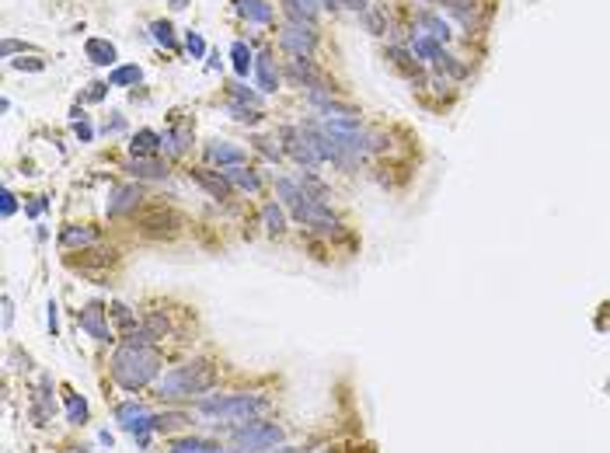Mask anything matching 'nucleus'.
<instances>
[{"label":"nucleus","mask_w":610,"mask_h":453,"mask_svg":"<svg viewBox=\"0 0 610 453\" xmlns=\"http://www.w3.org/2000/svg\"><path fill=\"white\" fill-rule=\"evenodd\" d=\"M161 373V352L154 345H119L112 356V380L122 391H143Z\"/></svg>","instance_id":"1"},{"label":"nucleus","mask_w":610,"mask_h":453,"mask_svg":"<svg viewBox=\"0 0 610 453\" xmlns=\"http://www.w3.org/2000/svg\"><path fill=\"white\" fill-rule=\"evenodd\" d=\"M213 384H217V366L210 359H192V363L171 370L168 377H161L154 394L171 405V401H182V398H203L206 391H213Z\"/></svg>","instance_id":"2"},{"label":"nucleus","mask_w":610,"mask_h":453,"mask_svg":"<svg viewBox=\"0 0 610 453\" xmlns=\"http://www.w3.org/2000/svg\"><path fill=\"white\" fill-rule=\"evenodd\" d=\"M196 408L203 415H213V419H245V422H255L273 405H269V398H259V394H206V398L196 401Z\"/></svg>","instance_id":"3"},{"label":"nucleus","mask_w":610,"mask_h":453,"mask_svg":"<svg viewBox=\"0 0 610 453\" xmlns=\"http://www.w3.org/2000/svg\"><path fill=\"white\" fill-rule=\"evenodd\" d=\"M231 440H234L241 450H273V447H279V443L286 440V433H283V426H276V422L255 419V422L238 426V429L231 433Z\"/></svg>","instance_id":"4"},{"label":"nucleus","mask_w":610,"mask_h":453,"mask_svg":"<svg viewBox=\"0 0 610 453\" xmlns=\"http://www.w3.org/2000/svg\"><path fill=\"white\" fill-rule=\"evenodd\" d=\"M293 220L304 226H314V230H321V233H338V220H335V213L328 210V203H317V199H310V196H304L300 199V206L293 210Z\"/></svg>","instance_id":"5"},{"label":"nucleus","mask_w":610,"mask_h":453,"mask_svg":"<svg viewBox=\"0 0 610 453\" xmlns=\"http://www.w3.org/2000/svg\"><path fill=\"white\" fill-rule=\"evenodd\" d=\"M279 45L290 49V52L300 56V59H310V52H314V45H317L314 24H304V21H290V24H283V31H279Z\"/></svg>","instance_id":"6"},{"label":"nucleus","mask_w":610,"mask_h":453,"mask_svg":"<svg viewBox=\"0 0 610 453\" xmlns=\"http://www.w3.org/2000/svg\"><path fill=\"white\" fill-rule=\"evenodd\" d=\"M283 154H290L300 168H317L321 164V154L314 150V143L307 140V133L304 129H293V126H286L283 133Z\"/></svg>","instance_id":"7"},{"label":"nucleus","mask_w":610,"mask_h":453,"mask_svg":"<svg viewBox=\"0 0 610 453\" xmlns=\"http://www.w3.org/2000/svg\"><path fill=\"white\" fill-rule=\"evenodd\" d=\"M80 328H84L94 342H101V345L115 342V335H112V328H108V307L98 303V300H91V303L80 310Z\"/></svg>","instance_id":"8"},{"label":"nucleus","mask_w":610,"mask_h":453,"mask_svg":"<svg viewBox=\"0 0 610 453\" xmlns=\"http://www.w3.org/2000/svg\"><path fill=\"white\" fill-rule=\"evenodd\" d=\"M115 422H119L126 433H133V436H143V433L154 429V415H150L143 405H136V401L115 405Z\"/></svg>","instance_id":"9"},{"label":"nucleus","mask_w":610,"mask_h":453,"mask_svg":"<svg viewBox=\"0 0 610 453\" xmlns=\"http://www.w3.org/2000/svg\"><path fill=\"white\" fill-rule=\"evenodd\" d=\"M203 154H206V161L210 164H220V168H234V164H245V150L238 147V143H231V140H210L206 147H203Z\"/></svg>","instance_id":"10"},{"label":"nucleus","mask_w":610,"mask_h":453,"mask_svg":"<svg viewBox=\"0 0 610 453\" xmlns=\"http://www.w3.org/2000/svg\"><path fill=\"white\" fill-rule=\"evenodd\" d=\"M189 178H192L199 189H206L213 199H231V182L224 178V171H213V168H192Z\"/></svg>","instance_id":"11"},{"label":"nucleus","mask_w":610,"mask_h":453,"mask_svg":"<svg viewBox=\"0 0 610 453\" xmlns=\"http://www.w3.org/2000/svg\"><path fill=\"white\" fill-rule=\"evenodd\" d=\"M140 226H143V233H147V237H168V233H175V226H178V220H175V213H171V210H164V206H157V210H150V213H143V220H140Z\"/></svg>","instance_id":"12"},{"label":"nucleus","mask_w":610,"mask_h":453,"mask_svg":"<svg viewBox=\"0 0 610 453\" xmlns=\"http://www.w3.org/2000/svg\"><path fill=\"white\" fill-rule=\"evenodd\" d=\"M140 199H143L140 185H119V189L112 192V199H108V217H122V213H133V210L140 206Z\"/></svg>","instance_id":"13"},{"label":"nucleus","mask_w":610,"mask_h":453,"mask_svg":"<svg viewBox=\"0 0 610 453\" xmlns=\"http://www.w3.org/2000/svg\"><path fill=\"white\" fill-rule=\"evenodd\" d=\"M450 10V17H457L464 28H481V3L478 0H450L443 3Z\"/></svg>","instance_id":"14"},{"label":"nucleus","mask_w":610,"mask_h":453,"mask_svg":"<svg viewBox=\"0 0 610 453\" xmlns=\"http://www.w3.org/2000/svg\"><path fill=\"white\" fill-rule=\"evenodd\" d=\"M415 28H419L422 35H433L436 42H450V24H446L440 14H433V10H419V14H415Z\"/></svg>","instance_id":"15"},{"label":"nucleus","mask_w":610,"mask_h":453,"mask_svg":"<svg viewBox=\"0 0 610 453\" xmlns=\"http://www.w3.org/2000/svg\"><path fill=\"white\" fill-rule=\"evenodd\" d=\"M126 175H133V178H168V164H161L157 157H129Z\"/></svg>","instance_id":"16"},{"label":"nucleus","mask_w":610,"mask_h":453,"mask_svg":"<svg viewBox=\"0 0 610 453\" xmlns=\"http://www.w3.org/2000/svg\"><path fill=\"white\" fill-rule=\"evenodd\" d=\"M220 171H224V178L231 182V189H241V192H259V189H262V178H259L252 168H245V164L220 168Z\"/></svg>","instance_id":"17"},{"label":"nucleus","mask_w":610,"mask_h":453,"mask_svg":"<svg viewBox=\"0 0 610 453\" xmlns=\"http://www.w3.org/2000/svg\"><path fill=\"white\" fill-rule=\"evenodd\" d=\"M168 453H231V450H224V447L213 443V440L182 436V440H171V443H168Z\"/></svg>","instance_id":"18"},{"label":"nucleus","mask_w":610,"mask_h":453,"mask_svg":"<svg viewBox=\"0 0 610 453\" xmlns=\"http://www.w3.org/2000/svg\"><path fill=\"white\" fill-rule=\"evenodd\" d=\"M255 70H259V87H262L266 94H276V91H279V70H276V63H273V52H262V56L255 59Z\"/></svg>","instance_id":"19"},{"label":"nucleus","mask_w":610,"mask_h":453,"mask_svg":"<svg viewBox=\"0 0 610 453\" xmlns=\"http://www.w3.org/2000/svg\"><path fill=\"white\" fill-rule=\"evenodd\" d=\"M234 10L252 24H269L273 21V7L266 0H234Z\"/></svg>","instance_id":"20"},{"label":"nucleus","mask_w":610,"mask_h":453,"mask_svg":"<svg viewBox=\"0 0 610 453\" xmlns=\"http://www.w3.org/2000/svg\"><path fill=\"white\" fill-rule=\"evenodd\" d=\"M84 56L94 63V66H112L115 63V45L108 38H87L84 42Z\"/></svg>","instance_id":"21"},{"label":"nucleus","mask_w":610,"mask_h":453,"mask_svg":"<svg viewBox=\"0 0 610 453\" xmlns=\"http://www.w3.org/2000/svg\"><path fill=\"white\" fill-rule=\"evenodd\" d=\"M157 150H161V133L154 129H140L129 143V157H157Z\"/></svg>","instance_id":"22"},{"label":"nucleus","mask_w":610,"mask_h":453,"mask_svg":"<svg viewBox=\"0 0 610 453\" xmlns=\"http://www.w3.org/2000/svg\"><path fill=\"white\" fill-rule=\"evenodd\" d=\"M59 240H63L66 247H87V244H94V240H98V230H94V226H87V224H70V226H63Z\"/></svg>","instance_id":"23"},{"label":"nucleus","mask_w":610,"mask_h":453,"mask_svg":"<svg viewBox=\"0 0 610 453\" xmlns=\"http://www.w3.org/2000/svg\"><path fill=\"white\" fill-rule=\"evenodd\" d=\"M189 143H192V133L189 129H168V133H161V150L171 154V157H182L189 150Z\"/></svg>","instance_id":"24"},{"label":"nucleus","mask_w":610,"mask_h":453,"mask_svg":"<svg viewBox=\"0 0 610 453\" xmlns=\"http://www.w3.org/2000/svg\"><path fill=\"white\" fill-rule=\"evenodd\" d=\"M276 196H279V203L293 213L297 206H300V199H304L307 192L300 189V182H293V178H276Z\"/></svg>","instance_id":"25"},{"label":"nucleus","mask_w":610,"mask_h":453,"mask_svg":"<svg viewBox=\"0 0 610 453\" xmlns=\"http://www.w3.org/2000/svg\"><path fill=\"white\" fill-rule=\"evenodd\" d=\"M412 52H415V59H433V63H436L440 52H443V42H436L433 35H422V31H419V35L412 38Z\"/></svg>","instance_id":"26"},{"label":"nucleus","mask_w":610,"mask_h":453,"mask_svg":"<svg viewBox=\"0 0 610 453\" xmlns=\"http://www.w3.org/2000/svg\"><path fill=\"white\" fill-rule=\"evenodd\" d=\"M262 220L269 233H283L286 230V213H283V203H266L262 206Z\"/></svg>","instance_id":"27"},{"label":"nucleus","mask_w":610,"mask_h":453,"mask_svg":"<svg viewBox=\"0 0 610 453\" xmlns=\"http://www.w3.org/2000/svg\"><path fill=\"white\" fill-rule=\"evenodd\" d=\"M317 3H321V0H286V10H290L293 21L314 24V17H317Z\"/></svg>","instance_id":"28"},{"label":"nucleus","mask_w":610,"mask_h":453,"mask_svg":"<svg viewBox=\"0 0 610 453\" xmlns=\"http://www.w3.org/2000/svg\"><path fill=\"white\" fill-rule=\"evenodd\" d=\"M140 77H143V70L136 63H129V66H115L108 73V84L112 87H129V84H140Z\"/></svg>","instance_id":"29"},{"label":"nucleus","mask_w":610,"mask_h":453,"mask_svg":"<svg viewBox=\"0 0 610 453\" xmlns=\"http://www.w3.org/2000/svg\"><path fill=\"white\" fill-rule=\"evenodd\" d=\"M300 189H304L310 199H317V203H328V199H331V189H328L321 178H314L310 171H300Z\"/></svg>","instance_id":"30"},{"label":"nucleus","mask_w":610,"mask_h":453,"mask_svg":"<svg viewBox=\"0 0 610 453\" xmlns=\"http://www.w3.org/2000/svg\"><path fill=\"white\" fill-rule=\"evenodd\" d=\"M231 59H234V70H238V77H248V70H252V49H248V42H234L231 45Z\"/></svg>","instance_id":"31"},{"label":"nucleus","mask_w":610,"mask_h":453,"mask_svg":"<svg viewBox=\"0 0 610 453\" xmlns=\"http://www.w3.org/2000/svg\"><path fill=\"white\" fill-rule=\"evenodd\" d=\"M66 419L73 426H84L87 422V401L80 394H73V391H66Z\"/></svg>","instance_id":"32"},{"label":"nucleus","mask_w":610,"mask_h":453,"mask_svg":"<svg viewBox=\"0 0 610 453\" xmlns=\"http://www.w3.org/2000/svg\"><path fill=\"white\" fill-rule=\"evenodd\" d=\"M252 147L266 157V161H273V164H279L283 161V147H276V140L273 136H252Z\"/></svg>","instance_id":"33"},{"label":"nucleus","mask_w":610,"mask_h":453,"mask_svg":"<svg viewBox=\"0 0 610 453\" xmlns=\"http://www.w3.org/2000/svg\"><path fill=\"white\" fill-rule=\"evenodd\" d=\"M227 112H231V119H238V122H245V126H255V122L262 119V112H259V108L241 105V101H231V105H227Z\"/></svg>","instance_id":"34"},{"label":"nucleus","mask_w":610,"mask_h":453,"mask_svg":"<svg viewBox=\"0 0 610 453\" xmlns=\"http://www.w3.org/2000/svg\"><path fill=\"white\" fill-rule=\"evenodd\" d=\"M436 66H440V70H446L453 80H464V77H467V66H464V63H457V56H450V52H440Z\"/></svg>","instance_id":"35"},{"label":"nucleus","mask_w":610,"mask_h":453,"mask_svg":"<svg viewBox=\"0 0 610 453\" xmlns=\"http://www.w3.org/2000/svg\"><path fill=\"white\" fill-rule=\"evenodd\" d=\"M231 101H241V105L262 108V94H259V91H248L245 84H231Z\"/></svg>","instance_id":"36"},{"label":"nucleus","mask_w":610,"mask_h":453,"mask_svg":"<svg viewBox=\"0 0 610 453\" xmlns=\"http://www.w3.org/2000/svg\"><path fill=\"white\" fill-rule=\"evenodd\" d=\"M150 31H154V42H161V45H168V49L178 45V42H175V28H171L168 21H154Z\"/></svg>","instance_id":"37"},{"label":"nucleus","mask_w":610,"mask_h":453,"mask_svg":"<svg viewBox=\"0 0 610 453\" xmlns=\"http://www.w3.org/2000/svg\"><path fill=\"white\" fill-rule=\"evenodd\" d=\"M108 310H112V317H115V324H119V328H126V331H133V328H136V317H133V310H129L126 303H112Z\"/></svg>","instance_id":"38"},{"label":"nucleus","mask_w":610,"mask_h":453,"mask_svg":"<svg viewBox=\"0 0 610 453\" xmlns=\"http://www.w3.org/2000/svg\"><path fill=\"white\" fill-rule=\"evenodd\" d=\"M143 328H147V331H150V338L157 342V338H164V335H168V317H164V314H147Z\"/></svg>","instance_id":"39"},{"label":"nucleus","mask_w":610,"mask_h":453,"mask_svg":"<svg viewBox=\"0 0 610 453\" xmlns=\"http://www.w3.org/2000/svg\"><path fill=\"white\" fill-rule=\"evenodd\" d=\"M185 49L192 52V59H203V56H206V42H203V35H199V31H189V35H185Z\"/></svg>","instance_id":"40"},{"label":"nucleus","mask_w":610,"mask_h":453,"mask_svg":"<svg viewBox=\"0 0 610 453\" xmlns=\"http://www.w3.org/2000/svg\"><path fill=\"white\" fill-rule=\"evenodd\" d=\"M324 7H331V10H342V7H349V10H356V14H366V0H321Z\"/></svg>","instance_id":"41"},{"label":"nucleus","mask_w":610,"mask_h":453,"mask_svg":"<svg viewBox=\"0 0 610 453\" xmlns=\"http://www.w3.org/2000/svg\"><path fill=\"white\" fill-rule=\"evenodd\" d=\"M0 199H3V217H14V213H17V199H14V192H10V189H3V192H0Z\"/></svg>","instance_id":"42"},{"label":"nucleus","mask_w":610,"mask_h":453,"mask_svg":"<svg viewBox=\"0 0 610 453\" xmlns=\"http://www.w3.org/2000/svg\"><path fill=\"white\" fill-rule=\"evenodd\" d=\"M10 66H14V70H42V59H24V56H21V59H14Z\"/></svg>","instance_id":"43"},{"label":"nucleus","mask_w":610,"mask_h":453,"mask_svg":"<svg viewBox=\"0 0 610 453\" xmlns=\"http://www.w3.org/2000/svg\"><path fill=\"white\" fill-rule=\"evenodd\" d=\"M14 52H24V45L14 38H3V56H14Z\"/></svg>","instance_id":"44"},{"label":"nucleus","mask_w":610,"mask_h":453,"mask_svg":"<svg viewBox=\"0 0 610 453\" xmlns=\"http://www.w3.org/2000/svg\"><path fill=\"white\" fill-rule=\"evenodd\" d=\"M10 317H14V300H10V296H3V328L10 324Z\"/></svg>","instance_id":"45"},{"label":"nucleus","mask_w":610,"mask_h":453,"mask_svg":"<svg viewBox=\"0 0 610 453\" xmlns=\"http://www.w3.org/2000/svg\"><path fill=\"white\" fill-rule=\"evenodd\" d=\"M105 87H108V84H91V91H87V98H91V101H98V98H105Z\"/></svg>","instance_id":"46"},{"label":"nucleus","mask_w":610,"mask_h":453,"mask_svg":"<svg viewBox=\"0 0 610 453\" xmlns=\"http://www.w3.org/2000/svg\"><path fill=\"white\" fill-rule=\"evenodd\" d=\"M77 136H80V140H84V143H87V140H91V136H94V129H91V126H87V122H77Z\"/></svg>","instance_id":"47"},{"label":"nucleus","mask_w":610,"mask_h":453,"mask_svg":"<svg viewBox=\"0 0 610 453\" xmlns=\"http://www.w3.org/2000/svg\"><path fill=\"white\" fill-rule=\"evenodd\" d=\"M49 331H52V335L59 331V321H56V303H49Z\"/></svg>","instance_id":"48"},{"label":"nucleus","mask_w":610,"mask_h":453,"mask_svg":"<svg viewBox=\"0 0 610 453\" xmlns=\"http://www.w3.org/2000/svg\"><path fill=\"white\" fill-rule=\"evenodd\" d=\"M42 210H45V199H35V203L28 206V217H38Z\"/></svg>","instance_id":"49"},{"label":"nucleus","mask_w":610,"mask_h":453,"mask_svg":"<svg viewBox=\"0 0 610 453\" xmlns=\"http://www.w3.org/2000/svg\"><path fill=\"white\" fill-rule=\"evenodd\" d=\"M269 453H304V450H297V447H279V450H269Z\"/></svg>","instance_id":"50"},{"label":"nucleus","mask_w":610,"mask_h":453,"mask_svg":"<svg viewBox=\"0 0 610 453\" xmlns=\"http://www.w3.org/2000/svg\"><path fill=\"white\" fill-rule=\"evenodd\" d=\"M185 3H189V0H171V7H175V10H182Z\"/></svg>","instance_id":"51"}]
</instances>
